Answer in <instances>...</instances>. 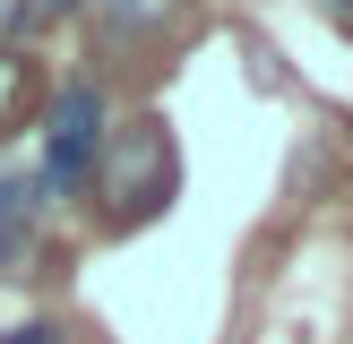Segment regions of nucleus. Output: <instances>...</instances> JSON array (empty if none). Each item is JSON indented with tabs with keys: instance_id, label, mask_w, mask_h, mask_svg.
I'll list each match as a JSON object with an SVG mask.
<instances>
[{
	"instance_id": "nucleus-9",
	"label": "nucleus",
	"mask_w": 353,
	"mask_h": 344,
	"mask_svg": "<svg viewBox=\"0 0 353 344\" xmlns=\"http://www.w3.org/2000/svg\"><path fill=\"white\" fill-rule=\"evenodd\" d=\"M0 26H9V0H0Z\"/></svg>"
},
{
	"instance_id": "nucleus-3",
	"label": "nucleus",
	"mask_w": 353,
	"mask_h": 344,
	"mask_svg": "<svg viewBox=\"0 0 353 344\" xmlns=\"http://www.w3.org/2000/svg\"><path fill=\"white\" fill-rule=\"evenodd\" d=\"M43 198L52 189L34 172H0V275H26L34 233H43Z\"/></svg>"
},
{
	"instance_id": "nucleus-7",
	"label": "nucleus",
	"mask_w": 353,
	"mask_h": 344,
	"mask_svg": "<svg viewBox=\"0 0 353 344\" xmlns=\"http://www.w3.org/2000/svg\"><path fill=\"white\" fill-rule=\"evenodd\" d=\"M0 344H61V336H52L43 319H17V327H0Z\"/></svg>"
},
{
	"instance_id": "nucleus-8",
	"label": "nucleus",
	"mask_w": 353,
	"mask_h": 344,
	"mask_svg": "<svg viewBox=\"0 0 353 344\" xmlns=\"http://www.w3.org/2000/svg\"><path fill=\"white\" fill-rule=\"evenodd\" d=\"M327 9H336V17H353V0H327Z\"/></svg>"
},
{
	"instance_id": "nucleus-4",
	"label": "nucleus",
	"mask_w": 353,
	"mask_h": 344,
	"mask_svg": "<svg viewBox=\"0 0 353 344\" xmlns=\"http://www.w3.org/2000/svg\"><path fill=\"white\" fill-rule=\"evenodd\" d=\"M95 9H103V26H112V34H155L181 0H95Z\"/></svg>"
},
{
	"instance_id": "nucleus-2",
	"label": "nucleus",
	"mask_w": 353,
	"mask_h": 344,
	"mask_svg": "<svg viewBox=\"0 0 353 344\" xmlns=\"http://www.w3.org/2000/svg\"><path fill=\"white\" fill-rule=\"evenodd\" d=\"M95 147H103V95H95V78H69L43 112V172L34 181L43 189H86Z\"/></svg>"
},
{
	"instance_id": "nucleus-1",
	"label": "nucleus",
	"mask_w": 353,
	"mask_h": 344,
	"mask_svg": "<svg viewBox=\"0 0 353 344\" xmlns=\"http://www.w3.org/2000/svg\"><path fill=\"white\" fill-rule=\"evenodd\" d=\"M86 181L103 189V215H112L121 233H130V224H147V215H164L172 189H181V164H172L164 120H121V129H103L95 172H86Z\"/></svg>"
},
{
	"instance_id": "nucleus-5",
	"label": "nucleus",
	"mask_w": 353,
	"mask_h": 344,
	"mask_svg": "<svg viewBox=\"0 0 353 344\" xmlns=\"http://www.w3.org/2000/svg\"><path fill=\"white\" fill-rule=\"evenodd\" d=\"M26 95H34V61H17V52H0V138L26 120Z\"/></svg>"
},
{
	"instance_id": "nucleus-6",
	"label": "nucleus",
	"mask_w": 353,
	"mask_h": 344,
	"mask_svg": "<svg viewBox=\"0 0 353 344\" xmlns=\"http://www.w3.org/2000/svg\"><path fill=\"white\" fill-rule=\"evenodd\" d=\"M9 9H17V17H34V26H52V17H69L78 0H9Z\"/></svg>"
}]
</instances>
